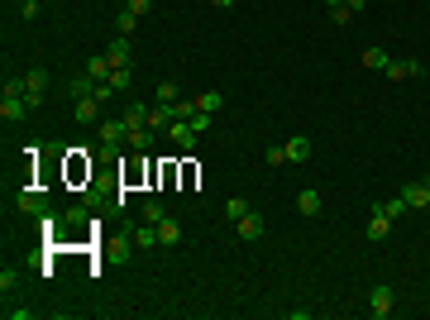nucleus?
I'll return each mask as SVG.
<instances>
[{"mask_svg": "<svg viewBox=\"0 0 430 320\" xmlns=\"http://www.w3.org/2000/svg\"><path fill=\"white\" fill-rule=\"evenodd\" d=\"M115 29H120V34L129 38V34L139 29V14H134V10H120V19H115Z\"/></svg>", "mask_w": 430, "mask_h": 320, "instance_id": "5701e85b", "label": "nucleus"}, {"mask_svg": "<svg viewBox=\"0 0 430 320\" xmlns=\"http://www.w3.org/2000/svg\"><path fill=\"white\" fill-rule=\"evenodd\" d=\"M129 82H134V72H129V62L110 72V87H115V91H129Z\"/></svg>", "mask_w": 430, "mask_h": 320, "instance_id": "b1692460", "label": "nucleus"}, {"mask_svg": "<svg viewBox=\"0 0 430 320\" xmlns=\"http://www.w3.org/2000/svg\"><path fill=\"white\" fill-rule=\"evenodd\" d=\"M297 211H302V215H321L325 211L321 192H302V196H297Z\"/></svg>", "mask_w": 430, "mask_h": 320, "instance_id": "f3484780", "label": "nucleus"}, {"mask_svg": "<svg viewBox=\"0 0 430 320\" xmlns=\"http://www.w3.org/2000/svg\"><path fill=\"white\" fill-rule=\"evenodd\" d=\"M115 96H120V91H115L110 82H96V91H91V101H101V106H110Z\"/></svg>", "mask_w": 430, "mask_h": 320, "instance_id": "c85d7f7f", "label": "nucleus"}, {"mask_svg": "<svg viewBox=\"0 0 430 320\" xmlns=\"http://www.w3.org/2000/svg\"><path fill=\"white\" fill-rule=\"evenodd\" d=\"M5 316H10V320H29L34 311H29V306H5Z\"/></svg>", "mask_w": 430, "mask_h": 320, "instance_id": "c9c22d12", "label": "nucleus"}, {"mask_svg": "<svg viewBox=\"0 0 430 320\" xmlns=\"http://www.w3.org/2000/svg\"><path fill=\"white\" fill-rule=\"evenodd\" d=\"M158 101H168V106H172V101H182V91H177V82H158Z\"/></svg>", "mask_w": 430, "mask_h": 320, "instance_id": "c756f323", "label": "nucleus"}, {"mask_svg": "<svg viewBox=\"0 0 430 320\" xmlns=\"http://www.w3.org/2000/svg\"><path fill=\"white\" fill-rule=\"evenodd\" d=\"M91 91H96V77H87V72H82V77H72V82H67V96H72V101H87V96H91Z\"/></svg>", "mask_w": 430, "mask_h": 320, "instance_id": "2eb2a0df", "label": "nucleus"}, {"mask_svg": "<svg viewBox=\"0 0 430 320\" xmlns=\"http://www.w3.org/2000/svg\"><path fill=\"white\" fill-rule=\"evenodd\" d=\"M168 139H172V144H177V148H182V153H192V148H196V139H201V134H196V129H192V119H172V124H168Z\"/></svg>", "mask_w": 430, "mask_h": 320, "instance_id": "20e7f679", "label": "nucleus"}, {"mask_svg": "<svg viewBox=\"0 0 430 320\" xmlns=\"http://www.w3.org/2000/svg\"><path fill=\"white\" fill-rule=\"evenodd\" d=\"M124 10H134V14H139V19H144V14H148V10H153V0H124Z\"/></svg>", "mask_w": 430, "mask_h": 320, "instance_id": "72a5a7b5", "label": "nucleus"}, {"mask_svg": "<svg viewBox=\"0 0 430 320\" xmlns=\"http://www.w3.org/2000/svg\"><path fill=\"white\" fill-rule=\"evenodd\" d=\"M387 234H392V220H387V215H368V239H387Z\"/></svg>", "mask_w": 430, "mask_h": 320, "instance_id": "aec40b11", "label": "nucleus"}, {"mask_svg": "<svg viewBox=\"0 0 430 320\" xmlns=\"http://www.w3.org/2000/svg\"><path fill=\"white\" fill-rule=\"evenodd\" d=\"M106 58H110V62H115V67H124V62L134 58V43H129V38L120 34V38H115V43H110V48H106Z\"/></svg>", "mask_w": 430, "mask_h": 320, "instance_id": "ddd939ff", "label": "nucleus"}, {"mask_svg": "<svg viewBox=\"0 0 430 320\" xmlns=\"http://www.w3.org/2000/svg\"><path fill=\"white\" fill-rule=\"evenodd\" d=\"M0 115H5L10 124L29 119V115H34V110H29V96H14V91H5V96H0Z\"/></svg>", "mask_w": 430, "mask_h": 320, "instance_id": "7ed1b4c3", "label": "nucleus"}, {"mask_svg": "<svg viewBox=\"0 0 430 320\" xmlns=\"http://www.w3.org/2000/svg\"><path fill=\"white\" fill-rule=\"evenodd\" d=\"M153 244H158V225H148V220H144V225L134 229V249H153Z\"/></svg>", "mask_w": 430, "mask_h": 320, "instance_id": "6ab92c4d", "label": "nucleus"}, {"mask_svg": "<svg viewBox=\"0 0 430 320\" xmlns=\"http://www.w3.org/2000/svg\"><path fill=\"white\" fill-rule=\"evenodd\" d=\"M14 287H19V273H14V268H5V273H0V292H5V297H10V292H14Z\"/></svg>", "mask_w": 430, "mask_h": 320, "instance_id": "7c9ffc66", "label": "nucleus"}, {"mask_svg": "<svg viewBox=\"0 0 430 320\" xmlns=\"http://www.w3.org/2000/svg\"><path fill=\"white\" fill-rule=\"evenodd\" d=\"M211 5H215V10H229V5H234V0H211Z\"/></svg>", "mask_w": 430, "mask_h": 320, "instance_id": "4c0bfd02", "label": "nucleus"}, {"mask_svg": "<svg viewBox=\"0 0 430 320\" xmlns=\"http://www.w3.org/2000/svg\"><path fill=\"white\" fill-rule=\"evenodd\" d=\"M325 5H330V10H335V5H344V0H325Z\"/></svg>", "mask_w": 430, "mask_h": 320, "instance_id": "58836bf2", "label": "nucleus"}, {"mask_svg": "<svg viewBox=\"0 0 430 320\" xmlns=\"http://www.w3.org/2000/svg\"><path fill=\"white\" fill-rule=\"evenodd\" d=\"M110 72H115V62H110L106 53H96V58H87V77H96V82H110Z\"/></svg>", "mask_w": 430, "mask_h": 320, "instance_id": "4468645a", "label": "nucleus"}, {"mask_svg": "<svg viewBox=\"0 0 430 320\" xmlns=\"http://www.w3.org/2000/svg\"><path fill=\"white\" fill-rule=\"evenodd\" d=\"M373 211H378V215H387V220H397V215H407V211H411V206H407L402 196H392V201H378Z\"/></svg>", "mask_w": 430, "mask_h": 320, "instance_id": "412c9836", "label": "nucleus"}, {"mask_svg": "<svg viewBox=\"0 0 430 320\" xmlns=\"http://www.w3.org/2000/svg\"><path fill=\"white\" fill-rule=\"evenodd\" d=\"M192 129H196V134H206V129H211V115H206V110H196V115H192Z\"/></svg>", "mask_w": 430, "mask_h": 320, "instance_id": "473e14b6", "label": "nucleus"}, {"mask_svg": "<svg viewBox=\"0 0 430 320\" xmlns=\"http://www.w3.org/2000/svg\"><path fill=\"white\" fill-rule=\"evenodd\" d=\"M363 67H368V72H383V67H387V48H378V43L363 48Z\"/></svg>", "mask_w": 430, "mask_h": 320, "instance_id": "a211bd4d", "label": "nucleus"}, {"mask_svg": "<svg viewBox=\"0 0 430 320\" xmlns=\"http://www.w3.org/2000/svg\"><path fill=\"white\" fill-rule=\"evenodd\" d=\"M392 306H397V292H392V282H378L373 292H368V311L378 320H387L392 316Z\"/></svg>", "mask_w": 430, "mask_h": 320, "instance_id": "f03ea898", "label": "nucleus"}, {"mask_svg": "<svg viewBox=\"0 0 430 320\" xmlns=\"http://www.w3.org/2000/svg\"><path fill=\"white\" fill-rule=\"evenodd\" d=\"M19 211H24V215H43V211H48L43 192H19Z\"/></svg>", "mask_w": 430, "mask_h": 320, "instance_id": "dca6fc26", "label": "nucleus"}, {"mask_svg": "<svg viewBox=\"0 0 430 320\" xmlns=\"http://www.w3.org/2000/svg\"><path fill=\"white\" fill-rule=\"evenodd\" d=\"M196 106L206 110V115H215V110L225 106V91H201V96H196Z\"/></svg>", "mask_w": 430, "mask_h": 320, "instance_id": "4be33fe9", "label": "nucleus"}, {"mask_svg": "<svg viewBox=\"0 0 430 320\" xmlns=\"http://www.w3.org/2000/svg\"><path fill=\"white\" fill-rule=\"evenodd\" d=\"M392 82H407V77H421V62L416 58H387V67H383Z\"/></svg>", "mask_w": 430, "mask_h": 320, "instance_id": "0eeeda50", "label": "nucleus"}, {"mask_svg": "<svg viewBox=\"0 0 430 320\" xmlns=\"http://www.w3.org/2000/svg\"><path fill=\"white\" fill-rule=\"evenodd\" d=\"M144 220H148V225L163 220V201H158V196H144Z\"/></svg>", "mask_w": 430, "mask_h": 320, "instance_id": "a878e982", "label": "nucleus"}, {"mask_svg": "<svg viewBox=\"0 0 430 320\" xmlns=\"http://www.w3.org/2000/svg\"><path fill=\"white\" fill-rule=\"evenodd\" d=\"M330 19H335V24H349V19H354V10H349V5H335V10H330Z\"/></svg>", "mask_w": 430, "mask_h": 320, "instance_id": "2f4dec72", "label": "nucleus"}, {"mask_svg": "<svg viewBox=\"0 0 430 320\" xmlns=\"http://www.w3.org/2000/svg\"><path fill=\"white\" fill-rule=\"evenodd\" d=\"M158 244H163V249H177V244H182V225H177L172 215L158 220Z\"/></svg>", "mask_w": 430, "mask_h": 320, "instance_id": "f8f14e48", "label": "nucleus"}, {"mask_svg": "<svg viewBox=\"0 0 430 320\" xmlns=\"http://www.w3.org/2000/svg\"><path fill=\"white\" fill-rule=\"evenodd\" d=\"M311 158H316V144H311L306 134L287 139V163H311Z\"/></svg>", "mask_w": 430, "mask_h": 320, "instance_id": "9d476101", "label": "nucleus"}, {"mask_svg": "<svg viewBox=\"0 0 430 320\" xmlns=\"http://www.w3.org/2000/svg\"><path fill=\"white\" fill-rule=\"evenodd\" d=\"M14 5H19V14H24V19H34V14H38V0H14Z\"/></svg>", "mask_w": 430, "mask_h": 320, "instance_id": "f704fd0d", "label": "nucleus"}, {"mask_svg": "<svg viewBox=\"0 0 430 320\" xmlns=\"http://www.w3.org/2000/svg\"><path fill=\"white\" fill-rule=\"evenodd\" d=\"M234 229H239V239H244V244H253V239H263V229H268V225H263V215H258V211H249L244 220H234Z\"/></svg>", "mask_w": 430, "mask_h": 320, "instance_id": "6e6552de", "label": "nucleus"}, {"mask_svg": "<svg viewBox=\"0 0 430 320\" xmlns=\"http://www.w3.org/2000/svg\"><path fill=\"white\" fill-rule=\"evenodd\" d=\"M249 211H253V206H249L244 196H234V201H225V215H229V220H244Z\"/></svg>", "mask_w": 430, "mask_h": 320, "instance_id": "bb28decb", "label": "nucleus"}, {"mask_svg": "<svg viewBox=\"0 0 430 320\" xmlns=\"http://www.w3.org/2000/svg\"><path fill=\"white\" fill-rule=\"evenodd\" d=\"M124 124H129V129L148 124V106H129V110H124Z\"/></svg>", "mask_w": 430, "mask_h": 320, "instance_id": "393cba45", "label": "nucleus"}, {"mask_svg": "<svg viewBox=\"0 0 430 320\" xmlns=\"http://www.w3.org/2000/svg\"><path fill=\"white\" fill-rule=\"evenodd\" d=\"M43 87H48V72H43V67L24 72V96H29V110H38V106H43Z\"/></svg>", "mask_w": 430, "mask_h": 320, "instance_id": "39448f33", "label": "nucleus"}, {"mask_svg": "<svg viewBox=\"0 0 430 320\" xmlns=\"http://www.w3.org/2000/svg\"><path fill=\"white\" fill-rule=\"evenodd\" d=\"M72 119H77V124H101V119H106V115H101V101H91V96H87V101H72Z\"/></svg>", "mask_w": 430, "mask_h": 320, "instance_id": "1a4fd4ad", "label": "nucleus"}, {"mask_svg": "<svg viewBox=\"0 0 430 320\" xmlns=\"http://www.w3.org/2000/svg\"><path fill=\"white\" fill-rule=\"evenodd\" d=\"M402 201H407L411 211H426V206H430V177H421V182H407V187H402Z\"/></svg>", "mask_w": 430, "mask_h": 320, "instance_id": "423d86ee", "label": "nucleus"}, {"mask_svg": "<svg viewBox=\"0 0 430 320\" xmlns=\"http://www.w3.org/2000/svg\"><path fill=\"white\" fill-rule=\"evenodd\" d=\"M263 163H268V168H282V163H287V144H273V148L263 153Z\"/></svg>", "mask_w": 430, "mask_h": 320, "instance_id": "cd10ccee", "label": "nucleus"}, {"mask_svg": "<svg viewBox=\"0 0 430 320\" xmlns=\"http://www.w3.org/2000/svg\"><path fill=\"white\" fill-rule=\"evenodd\" d=\"M96 139H101L106 153H120V144L129 139V124H124V119H101V124H96Z\"/></svg>", "mask_w": 430, "mask_h": 320, "instance_id": "f257e3e1", "label": "nucleus"}, {"mask_svg": "<svg viewBox=\"0 0 430 320\" xmlns=\"http://www.w3.org/2000/svg\"><path fill=\"white\" fill-rule=\"evenodd\" d=\"M344 5H349V10H354V14H359V10H363V5H368V0H344Z\"/></svg>", "mask_w": 430, "mask_h": 320, "instance_id": "e433bc0d", "label": "nucleus"}, {"mask_svg": "<svg viewBox=\"0 0 430 320\" xmlns=\"http://www.w3.org/2000/svg\"><path fill=\"white\" fill-rule=\"evenodd\" d=\"M134 153H148L153 144H158V129H148V124H139V129H129V139H124Z\"/></svg>", "mask_w": 430, "mask_h": 320, "instance_id": "9b49d317", "label": "nucleus"}]
</instances>
